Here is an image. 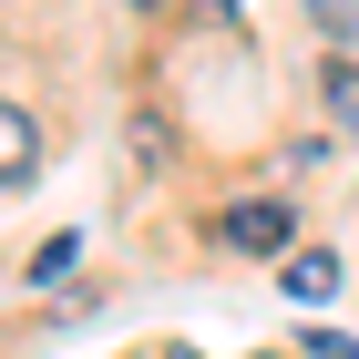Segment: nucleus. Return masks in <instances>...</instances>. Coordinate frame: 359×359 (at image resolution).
Masks as SVG:
<instances>
[{"mask_svg":"<svg viewBox=\"0 0 359 359\" xmlns=\"http://www.w3.org/2000/svg\"><path fill=\"white\" fill-rule=\"evenodd\" d=\"M31 165H41V123H31V113L0 93V185H21Z\"/></svg>","mask_w":359,"mask_h":359,"instance_id":"1","label":"nucleus"},{"mask_svg":"<svg viewBox=\"0 0 359 359\" xmlns=\"http://www.w3.org/2000/svg\"><path fill=\"white\" fill-rule=\"evenodd\" d=\"M226 236H236V247H287V205H267V195H257V205H236V216H226Z\"/></svg>","mask_w":359,"mask_h":359,"instance_id":"2","label":"nucleus"},{"mask_svg":"<svg viewBox=\"0 0 359 359\" xmlns=\"http://www.w3.org/2000/svg\"><path fill=\"white\" fill-rule=\"evenodd\" d=\"M277 287H287L298 308H318V298L339 287V257H287V267H277Z\"/></svg>","mask_w":359,"mask_h":359,"instance_id":"3","label":"nucleus"},{"mask_svg":"<svg viewBox=\"0 0 359 359\" xmlns=\"http://www.w3.org/2000/svg\"><path fill=\"white\" fill-rule=\"evenodd\" d=\"M72 257H83V236H52V247L31 257V287H62V277H72Z\"/></svg>","mask_w":359,"mask_h":359,"instance_id":"4","label":"nucleus"},{"mask_svg":"<svg viewBox=\"0 0 359 359\" xmlns=\"http://www.w3.org/2000/svg\"><path fill=\"white\" fill-rule=\"evenodd\" d=\"M318 31H329V41H359V0H329V11H318Z\"/></svg>","mask_w":359,"mask_h":359,"instance_id":"5","label":"nucleus"},{"mask_svg":"<svg viewBox=\"0 0 359 359\" xmlns=\"http://www.w3.org/2000/svg\"><path fill=\"white\" fill-rule=\"evenodd\" d=\"M308 349H318V359H359V339H339V329H318V339H308Z\"/></svg>","mask_w":359,"mask_h":359,"instance_id":"6","label":"nucleus"},{"mask_svg":"<svg viewBox=\"0 0 359 359\" xmlns=\"http://www.w3.org/2000/svg\"><path fill=\"white\" fill-rule=\"evenodd\" d=\"M165 359H205V349H165Z\"/></svg>","mask_w":359,"mask_h":359,"instance_id":"7","label":"nucleus"}]
</instances>
